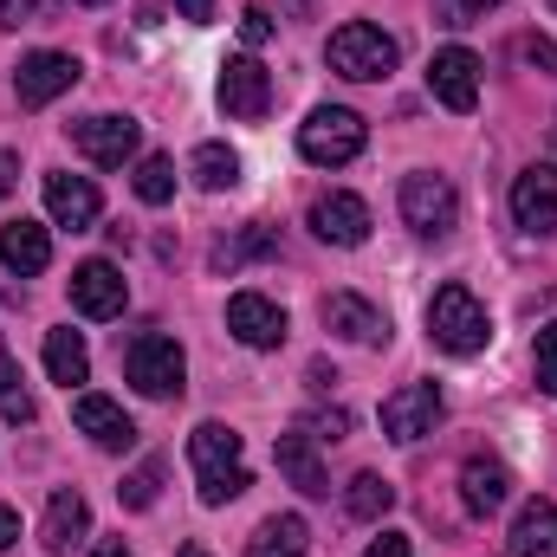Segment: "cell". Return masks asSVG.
<instances>
[{
  "label": "cell",
  "instance_id": "cell-1",
  "mask_svg": "<svg viewBox=\"0 0 557 557\" xmlns=\"http://www.w3.org/2000/svg\"><path fill=\"white\" fill-rule=\"evenodd\" d=\"M188 460H195V473H201V506H227V499H240V493L253 486V473H247V460H240V434H234L227 421H201V428L188 434Z\"/></svg>",
  "mask_w": 557,
  "mask_h": 557
},
{
  "label": "cell",
  "instance_id": "cell-2",
  "mask_svg": "<svg viewBox=\"0 0 557 557\" xmlns=\"http://www.w3.org/2000/svg\"><path fill=\"white\" fill-rule=\"evenodd\" d=\"M428 337H434L447 357H473V350H486V337H493L486 305H480L467 285H441V292L428 298Z\"/></svg>",
  "mask_w": 557,
  "mask_h": 557
},
{
  "label": "cell",
  "instance_id": "cell-3",
  "mask_svg": "<svg viewBox=\"0 0 557 557\" xmlns=\"http://www.w3.org/2000/svg\"><path fill=\"white\" fill-rule=\"evenodd\" d=\"M363 117L357 111H344V104H318L305 124H298V156L305 162H318V169H344V162H357L363 156Z\"/></svg>",
  "mask_w": 557,
  "mask_h": 557
},
{
  "label": "cell",
  "instance_id": "cell-4",
  "mask_svg": "<svg viewBox=\"0 0 557 557\" xmlns=\"http://www.w3.org/2000/svg\"><path fill=\"white\" fill-rule=\"evenodd\" d=\"M331 72L337 78H357V85H370V78H389L396 72V39L383 33V26H370V20H350V26H337L331 33Z\"/></svg>",
  "mask_w": 557,
  "mask_h": 557
},
{
  "label": "cell",
  "instance_id": "cell-5",
  "mask_svg": "<svg viewBox=\"0 0 557 557\" xmlns=\"http://www.w3.org/2000/svg\"><path fill=\"white\" fill-rule=\"evenodd\" d=\"M124 376L137 383V396H182V376H188V357H182V344L175 337H162V331H143L131 337V350H124Z\"/></svg>",
  "mask_w": 557,
  "mask_h": 557
},
{
  "label": "cell",
  "instance_id": "cell-6",
  "mask_svg": "<svg viewBox=\"0 0 557 557\" xmlns=\"http://www.w3.org/2000/svg\"><path fill=\"white\" fill-rule=\"evenodd\" d=\"M403 221L428 234V240H447L454 227H460V195H454V182L447 175H409L403 182Z\"/></svg>",
  "mask_w": 557,
  "mask_h": 557
},
{
  "label": "cell",
  "instance_id": "cell-7",
  "mask_svg": "<svg viewBox=\"0 0 557 557\" xmlns=\"http://www.w3.org/2000/svg\"><path fill=\"white\" fill-rule=\"evenodd\" d=\"M221 111L240 117V124H260L273 111V78H267V65L253 52H240V59L221 65Z\"/></svg>",
  "mask_w": 557,
  "mask_h": 557
},
{
  "label": "cell",
  "instance_id": "cell-8",
  "mask_svg": "<svg viewBox=\"0 0 557 557\" xmlns=\"http://www.w3.org/2000/svg\"><path fill=\"white\" fill-rule=\"evenodd\" d=\"M78 59L72 52H26L20 59V72H13V91H20V104L26 111H39V104H52V98H65L72 85H78Z\"/></svg>",
  "mask_w": 557,
  "mask_h": 557
},
{
  "label": "cell",
  "instance_id": "cell-9",
  "mask_svg": "<svg viewBox=\"0 0 557 557\" xmlns=\"http://www.w3.org/2000/svg\"><path fill=\"white\" fill-rule=\"evenodd\" d=\"M441 389L434 383H409V389H396L389 403H383V434L389 441H403V447H416L421 434H434V421H441Z\"/></svg>",
  "mask_w": 557,
  "mask_h": 557
},
{
  "label": "cell",
  "instance_id": "cell-10",
  "mask_svg": "<svg viewBox=\"0 0 557 557\" xmlns=\"http://www.w3.org/2000/svg\"><path fill=\"white\" fill-rule=\"evenodd\" d=\"M512 221L525 234H557V169L552 162H532L519 182H512Z\"/></svg>",
  "mask_w": 557,
  "mask_h": 557
},
{
  "label": "cell",
  "instance_id": "cell-11",
  "mask_svg": "<svg viewBox=\"0 0 557 557\" xmlns=\"http://www.w3.org/2000/svg\"><path fill=\"white\" fill-rule=\"evenodd\" d=\"M72 143H78L98 169H124V162L137 156V143H143V124L137 117H111V111H104V117H85V124L72 131Z\"/></svg>",
  "mask_w": 557,
  "mask_h": 557
},
{
  "label": "cell",
  "instance_id": "cell-12",
  "mask_svg": "<svg viewBox=\"0 0 557 557\" xmlns=\"http://www.w3.org/2000/svg\"><path fill=\"white\" fill-rule=\"evenodd\" d=\"M428 91H434L447 111H473V104H480V59H473L467 46L434 52V65H428Z\"/></svg>",
  "mask_w": 557,
  "mask_h": 557
},
{
  "label": "cell",
  "instance_id": "cell-13",
  "mask_svg": "<svg viewBox=\"0 0 557 557\" xmlns=\"http://www.w3.org/2000/svg\"><path fill=\"white\" fill-rule=\"evenodd\" d=\"M311 234L324 240V247H363L370 240V208L357 201V195H318L311 201Z\"/></svg>",
  "mask_w": 557,
  "mask_h": 557
},
{
  "label": "cell",
  "instance_id": "cell-14",
  "mask_svg": "<svg viewBox=\"0 0 557 557\" xmlns=\"http://www.w3.org/2000/svg\"><path fill=\"white\" fill-rule=\"evenodd\" d=\"M227 331L247 344V350H278L285 344V311L260 292H234L227 298Z\"/></svg>",
  "mask_w": 557,
  "mask_h": 557
},
{
  "label": "cell",
  "instance_id": "cell-15",
  "mask_svg": "<svg viewBox=\"0 0 557 557\" xmlns=\"http://www.w3.org/2000/svg\"><path fill=\"white\" fill-rule=\"evenodd\" d=\"M72 305H78L85 318H124L131 285H124V273H117L111 260H85V267L72 273Z\"/></svg>",
  "mask_w": 557,
  "mask_h": 557
},
{
  "label": "cell",
  "instance_id": "cell-16",
  "mask_svg": "<svg viewBox=\"0 0 557 557\" xmlns=\"http://www.w3.org/2000/svg\"><path fill=\"white\" fill-rule=\"evenodd\" d=\"M85 532H91V506H85V493L59 486V493L46 499V525H39V545H46L52 557H65L72 545H85Z\"/></svg>",
  "mask_w": 557,
  "mask_h": 557
},
{
  "label": "cell",
  "instance_id": "cell-17",
  "mask_svg": "<svg viewBox=\"0 0 557 557\" xmlns=\"http://www.w3.org/2000/svg\"><path fill=\"white\" fill-rule=\"evenodd\" d=\"M98 182H85V175H46V214L59 221V227H72V234H85L91 221H98Z\"/></svg>",
  "mask_w": 557,
  "mask_h": 557
},
{
  "label": "cell",
  "instance_id": "cell-18",
  "mask_svg": "<svg viewBox=\"0 0 557 557\" xmlns=\"http://www.w3.org/2000/svg\"><path fill=\"white\" fill-rule=\"evenodd\" d=\"M324 324L337 337H350V344H389V318L370 298H357V292H331L324 298Z\"/></svg>",
  "mask_w": 557,
  "mask_h": 557
},
{
  "label": "cell",
  "instance_id": "cell-19",
  "mask_svg": "<svg viewBox=\"0 0 557 557\" xmlns=\"http://www.w3.org/2000/svg\"><path fill=\"white\" fill-rule=\"evenodd\" d=\"M0 267L7 273H20V278H33V273H46L52 267V234L39 227V221H7L0 227Z\"/></svg>",
  "mask_w": 557,
  "mask_h": 557
},
{
  "label": "cell",
  "instance_id": "cell-20",
  "mask_svg": "<svg viewBox=\"0 0 557 557\" xmlns=\"http://www.w3.org/2000/svg\"><path fill=\"white\" fill-rule=\"evenodd\" d=\"M273 460H278V473H285V480H292L305 499L331 493V473H324V460H318V447H311V434H305V428L278 434V441H273Z\"/></svg>",
  "mask_w": 557,
  "mask_h": 557
},
{
  "label": "cell",
  "instance_id": "cell-21",
  "mask_svg": "<svg viewBox=\"0 0 557 557\" xmlns=\"http://www.w3.org/2000/svg\"><path fill=\"white\" fill-rule=\"evenodd\" d=\"M72 421H78V434H91V441H98V447H111V454L137 441V421L124 416L111 396H78V403H72Z\"/></svg>",
  "mask_w": 557,
  "mask_h": 557
},
{
  "label": "cell",
  "instance_id": "cell-22",
  "mask_svg": "<svg viewBox=\"0 0 557 557\" xmlns=\"http://www.w3.org/2000/svg\"><path fill=\"white\" fill-rule=\"evenodd\" d=\"M506 493H512V473H506L499 460H486V454H473V460L460 467V499H467V512H473V519H486V512H499V506H506Z\"/></svg>",
  "mask_w": 557,
  "mask_h": 557
},
{
  "label": "cell",
  "instance_id": "cell-23",
  "mask_svg": "<svg viewBox=\"0 0 557 557\" xmlns=\"http://www.w3.org/2000/svg\"><path fill=\"white\" fill-rule=\"evenodd\" d=\"M512 557H557V499H525L512 519Z\"/></svg>",
  "mask_w": 557,
  "mask_h": 557
},
{
  "label": "cell",
  "instance_id": "cell-24",
  "mask_svg": "<svg viewBox=\"0 0 557 557\" xmlns=\"http://www.w3.org/2000/svg\"><path fill=\"white\" fill-rule=\"evenodd\" d=\"M46 376L65 383V389H78L91 376V350H85L78 331H46Z\"/></svg>",
  "mask_w": 557,
  "mask_h": 557
},
{
  "label": "cell",
  "instance_id": "cell-25",
  "mask_svg": "<svg viewBox=\"0 0 557 557\" xmlns=\"http://www.w3.org/2000/svg\"><path fill=\"white\" fill-rule=\"evenodd\" d=\"M305 539H311V525L298 512H278L247 539V557H305Z\"/></svg>",
  "mask_w": 557,
  "mask_h": 557
},
{
  "label": "cell",
  "instance_id": "cell-26",
  "mask_svg": "<svg viewBox=\"0 0 557 557\" xmlns=\"http://www.w3.org/2000/svg\"><path fill=\"white\" fill-rule=\"evenodd\" d=\"M188 169H195V188H208V195H221V188L240 182V156H234L227 143H201Z\"/></svg>",
  "mask_w": 557,
  "mask_h": 557
},
{
  "label": "cell",
  "instance_id": "cell-27",
  "mask_svg": "<svg viewBox=\"0 0 557 557\" xmlns=\"http://www.w3.org/2000/svg\"><path fill=\"white\" fill-rule=\"evenodd\" d=\"M273 253H278L273 227H240L234 240H221V247H214V267H221V273H234V267H247V260H273Z\"/></svg>",
  "mask_w": 557,
  "mask_h": 557
},
{
  "label": "cell",
  "instance_id": "cell-28",
  "mask_svg": "<svg viewBox=\"0 0 557 557\" xmlns=\"http://www.w3.org/2000/svg\"><path fill=\"white\" fill-rule=\"evenodd\" d=\"M389 506H396V486H389L383 473H357V480L344 486V512H350V519H383Z\"/></svg>",
  "mask_w": 557,
  "mask_h": 557
},
{
  "label": "cell",
  "instance_id": "cell-29",
  "mask_svg": "<svg viewBox=\"0 0 557 557\" xmlns=\"http://www.w3.org/2000/svg\"><path fill=\"white\" fill-rule=\"evenodd\" d=\"M131 188H137L143 208H162V201H175V162H169V156H143L137 175H131Z\"/></svg>",
  "mask_w": 557,
  "mask_h": 557
},
{
  "label": "cell",
  "instance_id": "cell-30",
  "mask_svg": "<svg viewBox=\"0 0 557 557\" xmlns=\"http://www.w3.org/2000/svg\"><path fill=\"white\" fill-rule=\"evenodd\" d=\"M156 486H162V460H143L137 473L117 486V499H124L131 512H149V506H156Z\"/></svg>",
  "mask_w": 557,
  "mask_h": 557
},
{
  "label": "cell",
  "instance_id": "cell-31",
  "mask_svg": "<svg viewBox=\"0 0 557 557\" xmlns=\"http://www.w3.org/2000/svg\"><path fill=\"white\" fill-rule=\"evenodd\" d=\"M532 363H539V389H545V396H557V324H545V331H539Z\"/></svg>",
  "mask_w": 557,
  "mask_h": 557
},
{
  "label": "cell",
  "instance_id": "cell-32",
  "mask_svg": "<svg viewBox=\"0 0 557 557\" xmlns=\"http://www.w3.org/2000/svg\"><path fill=\"white\" fill-rule=\"evenodd\" d=\"M486 7H499V0H434V20L441 26H473Z\"/></svg>",
  "mask_w": 557,
  "mask_h": 557
},
{
  "label": "cell",
  "instance_id": "cell-33",
  "mask_svg": "<svg viewBox=\"0 0 557 557\" xmlns=\"http://www.w3.org/2000/svg\"><path fill=\"white\" fill-rule=\"evenodd\" d=\"M298 428H305L311 441H344V434H350V416H344V409H318V416H305Z\"/></svg>",
  "mask_w": 557,
  "mask_h": 557
},
{
  "label": "cell",
  "instance_id": "cell-34",
  "mask_svg": "<svg viewBox=\"0 0 557 557\" xmlns=\"http://www.w3.org/2000/svg\"><path fill=\"white\" fill-rule=\"evenodd\" d=\"M240 39H247V46H267V39H273V13H267V7H247V13H240Z\"/></svg>",
  "mask_w": 557,
  "mask_h": 557
},
{
  "label": "cell",
  "instance_id": "cell-35",
  "mask_svg": "<svg viewBox=\"0 0 557 557\" xmlns=\"http://www.w3.org/2000/svg\"><path fill=\"white\" fill-rule=\"evenodd\" d=\"M39 13V0H0V26H26Z\"/></svg>",
  "mask_w": 557,
  "mask_h": 557
},
{
  "label": "cell",
  "instance_id": "cell-36",
  "mask_svg": "<svg viewBox=\"0 0 557 557\" xmlns=\"http://www.w3.org/2000/svg\"><path fill=\"white\" fill-rule=\"evenodd\" d=\"M363 557H416V552H409V539H403V532H383V539H376Z\"/></svg>",
  "mask_w": 557,
  "mask_h": 557
},
{
  "label": "cell",
  "instance_id": "cell-37",
  "mask_svg": "<svg viewBox=\"0 0 557 557\" xmlns=\"http://www.w3.org/2000/svg\"><path fill=\"white\" fill-rule=\"evenodd\" d=\"M525 59H532V65H545V72H557V46H552V39H539V33L525 39Z\"/></svg>",
  "mask_w": 557,
  "mask_h": 557
},
{
  "label": "cell",
  "instance_id": "cell-38",
  "mask_svg": "<svg viewBox=\"0 0 557 557\" xmlns=\"http://www.w3.org/2000/svg\"><path fill=\"white\" fill-rule=\"evenodd\" d=\"M13 545H20V512L0 506V552H13Z\"/></svg>",
  "mask_w": 557,
  "mask_h": 557
},
{
  "label": "cell",
  "instance_id": "cell-39",
  "mask_svg": "<svg viewBox=\"0 0 557 557\" xmlns=\"http://www.w3.org/2000/svg\"><path fill=\"white\" fill-rule=\"evenodd\" d=\"M7 396H20V363L0 350V403H7Z\"/></svg>",
  "mask_w": 557,
  "mask_h": 557
},
{
  "label": "cell",
  "instance_id": "cell-40",
  "mask_svg": "<svg viewBox=\"0 0 557 557\" xmlns=\"http://www.w3.org/2000/svg\"><path fill=\"white\" fill-rule=\"evenodd\" d=\"M0 416H7V421H33V396H26V389H20V396H7V403H0Z\"/></svg>",
  "mask_w": 557,
  "mask_h": 557
},
{
  "label": "cell",
  "instance_id": "cell-41",
  "mask_svg": "<svg viewBox=\"0 0 557 557\" xmlns=\"http://www.w3.org/2000/svg\"><path fill=\"white\" fill-rule=\"evenodd\" d=\"M175 7H182V20H195V26L214 20V0H175Z\"/></svg>",
  "mask_w": 557,
  "mask_h": 557
},
{
  "label": "cell",
  "instance_id": "cell-42",
  "mask_svg": "<svg viewBox=\"0 0 557 557\" xmlns=\"http://www.w3.org/2000/svg\"><path fill=\"white\" fill-rule=\"evenodd\" d=\"M13 182H20V162H13V156H7V149H0V201H7V195H13Z\"/></svg>",
  "mask_w": 557,
  "mask_h": 557
},
{
  "label": "cell",
  "instance_id": "cell-43",
  "mask_svg": "<svg viewBox=\"0 0 557 557\" xmlns=\"http://www.w3.org/2000/svg\"><path fill=\"white\" fill-rule=\"evenodd\" d=\"M91 557H131V552H124V539H104V545H98Z\"/></svg>",
  "mask_w": 557,
  "mask_h": 557
},
{
  "label": "cell",
  "instance_id": "cell-44",
  "mask_svg": "<svg viewBox=\"0 0 557 557\" xmlns=\"http://www.w3.org/2000/svg\"><path fill=\"white\" fill-rule=\"evenodd\" d=\"M175 557H208V552H201V545H182V552H175Z\"/></svg>",
  "mask_w": 557,
  "mask_h": 557
},
{
  "label": "cell",
  "instance_id": "cell-45",
  "mask_svg": "<svg viewBox=\"0 0 557 557\" xmlns=\"http://www.w3.org/2000/svg\"><path fill=\"white\" fill-rule=\"evenodd\" d=\"M552 169H557V131H552Z\"/></svg>",
  "mask_w": 557,
  "mask_h": 557
},
{
  "label": "cell",
  "instance_id": "cell-46",
  "mask_svg": "<svg viewBox=\"0 0 557 557\" xmlns=\"http://www.w3.org/2000/svg\"><path fill=\"white\" fill-rule=\"evenodd\" d=\"M78 7H104V0H78Z\"/></svg>",
  "mask_w": 557,
  "mask_h": 557
},
{
  "label": "cell",
  "instance_id": "cell-47",
  "mask_svg": "<svg viewBox=\"0 0 557 557\" xmlns=\"http://www.w3.org/2000/svg\"><path fill=\"white\" fill-rule=\"evenodd\" d=\"M552 7H557V0H552Z\"/></svg>",
  "mask_w": 557,
  "mask_h": 557
}]
</instances>
